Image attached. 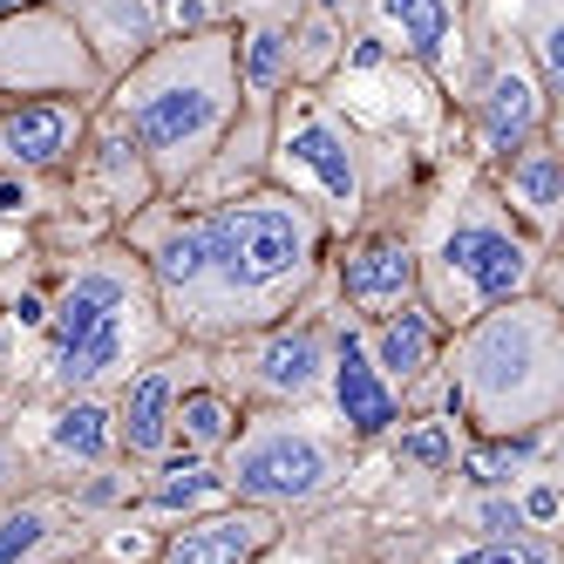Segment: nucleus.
I'll return each mask as SVG.
<instances>
[{
    "instance_id": "39448f33",
    "label": "nucleus",
    "mask_w": 564,
    "mask_h": 564,
    "mask_svg": "<svg viewBox=\"0 0 564 564\" xmlns=\"http://www.w3.org/2000/svg\"><path fill=\"white\" fill-rule=\"evenodd\" d=\"M449 409L463 435H510L564 415V306L517 293L449 334Z\"/></svg>"
},
{
    "instance_id": "2eb2a0df",
    "label": "nucleus",
    "mask_w": 564,
    "mask_h": 564,
    "mask_svg": "<svg viewBox=\"0 0 564 564\" xmlns=\"http://www.w3.org/2000/svg\"><path fill=\"white\" fill-rule=\"evenodd\" d=\"M319 409L354 449H375L401 422V394L381 381V368L368 360V340H360V319L340 306H334V334H327V394H319Z\"/></svg>"
},
{
    "instance_id": "9d476101",
    "label": "nucleus",
    "mask_w": 564,
    "mask_h": 564,
    "mask_svg": "<svg viewBox=\"0 0 564 564\" xmlns=\"http://www.w3.org/2000/svg\"><path fill=\"white\" fill-rule=\"evenodd\" d=\"M415 205L422 191H388L327 246L319 279L340 300V313L375 319V313H394L401 300H415Z\"/></svg>"
},
{
    "instance_id": "e433bc0d",
    "label": "nucleus",
    "mask_w": 564,
    "mask_h": 564,
    "mask_svg": "<svg viewBox=\"0 0 564 564\" xmlns=\"http://www.w3.org/2000/svg\"><path fill=\"white\" fill-rule=\"evenodd\" d=\"M21 360H28V334L14 327L8 313H0V415H8V394L21 381Z\"/></svg>"
},
{
    "instance_id": "f257e3e1",
    "label": "nucleus",
    "mask_w": 564,
    "mask_h": 564,
    "mask_svg": "<svg viewBox=\"0 0 564 564\" xmlns=\"http://www.w3.org/2000/svg\"><path fill=\"white\" fill-rule=\"evenodd\" d=\"M177 334L156 313V293L123 238H89L75 259L55 265L42 327L28 334L21 381L8 394V415L48 394H109L130 368H143L150 354H164Z\"/></svg>"
},
{
    "instance_id": "a211bd4d",
    "label": "nucleus",
    "mask_w": 564,
    "mask_h": 564,
    "mask_svg": "<svg viewBox=\"0 0 564 564\" xmlns=\"http://www.w3.org/2000/svg\"><path fill=\"white\" fill-rule=\"evenodd\" d=\"M482 184L497 191V205L531 231L544 252H557V231H564V143H557V123L523 137L517 150H503L497 164H482Z\"/></svg>"
},
{
    "instance_id": "c9c22d12",
    "label": "nucleus",
    "mask_w": 564,
    "mask_h": 564,
    "mask_svg": "<svg viewBox=\"0 0 564 564\" xmlns=\"http://www.w3.org/2000/svg\"><path fill=\"white\" fill-rule=\"evenodd\" d=\"M156 21H164V34H197L225 21V0H156Z\"/></svg>"
},
{
    "instance_id": "412c9836",
    "label": "nucleus",
    "mask_w": 564,
    "mask_h": 564,
    "mask_svg": "<svg viewBox=\"0 0 564 564\" xmlns=\"http://www.w3.org/2000/svg\"><path fill=\"white\" fill-rule=\"evenodd\" d=\"M75 551H89V523L62 503L55 482L0 503V564H62Z\"/></svg>"
},
{
    "instance_id": "bb28decb",
    "label": "nucleus",
    "mask_w": 564,
    "mask_h": 564,
    "mask_svg": "<svg viewBox=\"0 0 564 564\" xmlns=\"http://www.w3.org/2000/svg\"><path fill=\"white\" fill-rule=\"evenodd\" d=\"M238 394L231 388H218L212 375H197V381H184V394H177V415H171V449H184V456H218L225 442L238 435Z\"/></svg>"
},
{
    "instance_id": "6ab92c4d",
    "label": "nucleus",
    "mask_w": 564,
    "mask_h": 564,
    "mask_svg": "<svg viewBox=\"0 0 564 564\" xmlns=\"http://www.w3.org/2000/svg\"><path fill=\"white\" fill-rule=\"evenodd\" d=\"M293 523L279 510H259V503H218V510H197L184 523H171L156 538V557L150 564H259L286 544Z\"/></svg>"
},
{
    "instance_id": "7ed1b4c3",
    "label": "nucleus",
    "mask_w": 564,
    "mask_h": 564,
    "mask_svg": "<svg viewBox=\"0 0 564 564\" xmlns=\"http://www.w3.org/2000/svg\"><path fill=\"white\" fill-rule=\"evenodd\" d=\"M517 293H557V252H544L497 205L482 171L469 164L456 184L422 191V205H415V300L456 334L463 319L490 313Z\"/></svg>"
},
{
    "instance_id": "7c9ffc66",
    "label": "nucleus",
    "mask_w": 564,
    "mask_h": 564,
    "mask_svg": "<svg viewBox=\"0 0 564 564\" xmlns=\"http://www.w3.org/2000/svg\"><path fill=\"white\" fill-rule=\"evenodd\" d=\"M456 523L469 531V544H497V538H531V531H523V510H517V490H490V482H463Z\"/></svg>"
},
{
    "instance_id": "ddd939ff",
    "label": "nucleus",
    "mask_w": 564,
    "mask_h": 564,
    "mask_svg": "<svg viewBox=\"0 0 564 564\" xmlns=\"http://www.w3.org/2000/svg\"><path fill=\"white\" fill-rule=\"evenodd\" d=\"M89 109L83 96H0V171L62 184L89 137Z\"/></svg>"
},
{
    "instance_id": "a878e982",
    "label": "nucleus",
    "mask_w": 564,
    "mask_h": 564,
    "mask_svg": "<svg viewBox=\"0 0 564 564\" xmlns=\"http://www.w3.org/2000/svg\"><path fill=\"white\" fill-rule=\"evenodd\" d=\"M544 463H557V422L510 429V435H469L463 456H456V476L463 482H490V490H510L517 476H531Z\"/></svg>"
},
{
    "instance_id": "f03ea898",
    "label": "nucleus",
    "mask_w": 564,
    "mask_h": 564,
    "mask_svg": "<svg viewBox=\"0 0 564 564\" xmlns=\"http://www.w3.org/2000/svg\"><path fill=\"white\" fill-rule=\"evenodd\" d=\"M197 212H205V279H197V300L177 319V340L218 347L252 327H272L327 272L334 231L293 191L252 184L225 205H197Z\"/></svg>"
},
{
    "instance_id": "20e7f679",
    "label": "nucleus",
    "mask_w": 564,
    "mask_h": 564,
    "mask_svg": "<svg viewBox=\"0 0 564 564\" xmlns=\"http://www.w3.org/2000/svg\"><path fill=\"white\" fill-rule=\"evenodd\" d=\"M238 102L246 96H238V62H231V21L197 34H164L143 62H130L102 89V109L150 156L156 191H184V177L231 130Z\"/></svg>"
},
{
    "instance_id": "f704fd0d",
    "label": "nucleus",
    "mask_w": 564,
    "mask_h": 564,
    "mask_svg": "<svg viewBox=\"0 0 564 564\" xmlns=\"http://www.w3.org/2000/svg\"><path fill=\"white\" fill-rule=\"evenodd\" d=\"M34 490V456H28V442H21V422L14 415H0V503Z\"/></svg>"
},
{
    "instance_id": "423d86ee",
    "label": "nucleus",
    "mask_w": 564,
    "mask_h": 564,
    "mask_svg": "<svg viewBox=\"0 0 564 564\" xmlns=\"http://www.w3.org/2000/svg\"><path fill=\"white\" fill-rule=\"evenodd\" d=\"M375 137H360V123L334 102V89H286L272 102V150H265V184L306 197L340 238L375 197L401 191V177L381 171Z\"/></svg>"
},
{
    "instance_id": "f8f14e48",
    "label": "nucleus",
    "mask_w": 564,
    "mask_h": 564,
    "mask_svg": "<svg viewBox=\"0 0 564 564\" xmlns=\"http://www.w3.org/2000/svg\"><path fill=\"white\" fill-rule=\"evenodd\" d=\"M212 375V347L197 340H171L164 354H150L143 368H130L123 381L109 388V422H116V456L123 463H156L171 456V415H177V394L184 381Z\"/></svg>"
},
{
    "instance_id": "473e14b6",
    "label": "nucleus",
    "mask_w": 564,
    "mask_h": 564,
    "mask_svg": "<svg viewBox=\"0 0 564 564\" xmlns=\"http://www.w3.org/2000/svg\"><path fill=\"white\" fill-rule=\"evenodd\" d=\"M510 490H517V510H523V531H531V538H557V517H564V476H557V463L517 476Z\"/></svg>"
},
{
    "instance_id": "5701e85b",
    "label": "nucleus",
    "mask_w": 564,
    "mask_h": 564,
    "mask_svg": "<svg viewBox=\"0 0 564 564\" xmlns=\"http://www.w3.org/2000/svg\"><path fill=\"white\" fill-rule=\"evenodd\" d=\"M218 503H231L218 456H184V449H171V456H156V463L137 469V503L130 510L143 523H156V531H171V523H184L197 510H218Z\"/></svg>"
},
{
    "instance_id": "58836bf2",
    "label": "nucleus",
    "mask_w": 564,
    "mask_h": 564,
    "mask_svg": "<svg viewBox=\"0 0 564 564\" xmlns=\"http://www.w3.org/2000/svg\"><path fill=\"white\" fill-rule=\"evenodd\" d=\"M319 8H327L347 34H360V14H368V0H319Z\"/></svg>"
},
{
    "instance_id": "aec40b11",
    "label": "nucleus",
    "mask_w": 564,
    "mask_h": 564,
    "mask_svg": "<svg viewBox=\"0 0 564 564\" xmlns=\"http://www.w3.org/2000/svg\"><path fill=\"white\" fill-rule=\"evenodd\" d=\"M360 340H368V360L381 368V381L409 401L435 368H442V354H449V327L422 306V300H401L394 313H375V319H360Z\"/></svg>"
},
{
    "instance_id": "dca6fc26",
    "label": "nucleus",
    "mask_w": 564,
    "mask_h": 564,
    "mask_svg": "<svg viewBox=\"0 0 564 564\" xmlns=\"http://www.w3.org/2000/svg\"><path fill=\"white\" fill-rule=\"evenodd\" d=\"M68 191L83 197V205L96 212V218H109V231L123 225V218H137L150 197H164L156 191V171H150V156L137 150V137L116 123V116L96 102L89 109V137H83V150H75V171H68Z\"/></svg>"
},
{
    "instance_id": "cd10ccee",
    "label": "nucleus",
    "mask_w": 564,
    "mask_h": 564,
    "mask_svg": "<svg viewBox=\"0 0 564 564\" xmlns=\"http://www.w3.org/2000/svg\"><path fill=\"white\" fill-rule=\"evenodd\" d=\"M354 34L319 8V0H300L293 8V89H334L347 68Z\"/></svg>"
},
{
    "instance_id": "c756f323",
    "label": "nucleus",
    "mask_w": 564,
    "mask_h": 564,
    "mask_svg": "<svg viewBox=\"0 0 564 564\" xmlns=\"http://www.w3.org/2000/svg\"><path fill=\"white\" fill-rule=\"evenodd\" d=\"M62 490V503L83 517V523H102V517H123L130 503H137V463H96V469H75V476H62L55 482Z\"/></svg>"
},
{
    "instance_id": "4be33fe9",
    "label": "nucleus",
    "mask_w": 564,
    "mask_h": 564,
    "mask_svg": "<svg viewBox=\"0 0 564 564\" xmlns=\"http://www.w3.org/2000/svg\"><path fill=\"white\" fill-rule=\"evenodd\" d=\"M265 150H272V102H238L231 130L212 143V156L171 197H184V205H225V197L265 184Z\"/></svg>"
},
{
    "instance_id": "b1692460",
    "label": "nucleus",
    "mask_w": 564,
    "mask_h": 564,
    "mask_svg": "<svg viewBox=\"0 0 564 564\" xmlns=\"http://www.w3.org/2000/svg\"><path fill=\"white\" fill-rule=\"evenodd\" d=\"M55 8L75 21V34L89 42L102 83H116L130 62H143L156 42H164V21H156V0H55Z\"/></svg>"
},
{
    "instance_id": "393cba45",
    "label": "nucleus",
    "mask_w": 564,
    "mask_h": 564,
    "mask_svg": "<svg viewBox=\"0 0 564 564\" xmlns=\"http://www.w3.org/2000/svg\"><path fill=\"white\" fill-rule=\"evenodd\" d=\"M231 62H238V96L246 102H279L293 89V14L231 21Z\"/></svg>"
},
{
    "instance_id": "4468645a",
    "label": "nucleus",
    "mask_w": 564,
    "mask_h": 564,
    "mask_svg": "<svg viewBox=\"0 0 564 564\" xmlns=\"http://www.w3.org/2000/svg\"><path fill=\"white\" fill-rule=\"evenodd\" d=\"M21 442L34 456V482H62L75 469H96L116 463V422H109V394H48V401H28L14 409Z\"/></svg>"
},
{
    "instance_id": "72a5a7b5",
    "label": "nucleus",
    "mask_w": 564,
    "mask_h": 564,
    "mask_svg": "<svg viewBox=\"0 0 564 564\" xmlns=\"http://www.w3.org/2000/svg\"><path fill=\"white\" fill-rule=\"evenodd\" d=\"M449 564H564L557 538H497V544H463Z\"/></svg>"
},
{
    "instance_id": "6e6552de",
    "label": "nucleus",
    "mask_w": 564,
    "mask_h": 564,
    "mask_svg": "<svg viewBox=\"0 0 564 564\" xmlns=\"http://www.w3.org/2000/svg\"><path fill=\"white\" fill-rule=\"evenodd\" d=\"M449 102H456V130H463V150L469 164H497L503 150H517L523 137H538L557 123V102L544 96L538 68L517 55V42H503L497 28H482L469 14V34H463V55L449 68Z\"/></svg>"
},
{
    "instance_id": "9b49d317",
    "label": "nucleus",
    "mask_w": 564,
    "mask_h": 564,
    "mask_svg": "<svg viewBox=\"0 0 564 564\" xmlns=\"http://www.w3.org/2000/svg\"><path fill=\"white\" fill-rule=\"evenodd\" d=\"M102 68L55 0L0 8V96H83L102 102Z\"/></svg>"
},
{
    "instance_id": "f3484780",
    "label": "nucleus",
    "mask_w": 564,
    "mask_h": 564,
    "mask_svg": "<svg viewBox=\"0 0 564 564\" xmlns=\"http://www.w3.org/2000/svg\"><path fill=\"white\" fill-rule=\"evenodd\" d=\"M360 28L375 34L381 55L409 62L429 89H442L469 34V0H368Z\"/></svg>"
},
{
    "instance_id": "4c0bfd02",
    "label": "nucleus",
    "mask_w": 564,
    "mask_h": 564,
    "mask_svg": "<svg viewBox=\"0 0 564 564\" xmlns=\"http://www.w3.org/2000/svg\"><path fill=\"white\" fill-rule=\"evenodd\" d=\"M300 0H225V21H246V14H293Z\"/></svg>"
},
{
    "instance_id": "2f4dec72",
    "label": "nucleus",
    "mask_w": 564,
    "mask_h": 564,
    "mask_svg": "<svg viewBox=\"0 0 564 564\" xmlns=\"http://www.w3.org/2000/svg\"><path fill=\"white\" fill-rule=\"evenodd\" d=\"M156 523H143L137 510H123V517H102V523H89V557L96 564H150L156 557Z\"/></svg>"
},
{
    "instance_id": "c85d7f7f",
    "label": "nucleus",
    "mask_w": 564,
    "mask_h": 564,
    "mask_svg": "<svg viewBox=\"0 0 564 564\" xmlns=\"http://www.w3.org/2000/svg\"><path fill=\"white\" fill-rule=\"evenodd\" d=\"M381 442H388V456L409 476H449L469 435H463V422L449 409H422V415H401Z\"/></svg>"
},
{
    "instance_id": "1a4fd4ad",
    "label": "nucleus",
    "mask_w": 564,
    "mask_h": 564,
    "mask_svg": "<svg viewBox=\"0 0 564 564\" xmlns=\"http://www.w3.org/2000/svg\"><path fill=\"white\" fill-rule=\"evenodd\" d=\"M327 279L272 327H252L212 347V381L238 394V409H319L327 394V334H334Z\"/></svg>"
},
{
    "instance_id": "0eeeda50",
    "label": "nucleus",
    "mask_w": 564,
    "mask_h": 564,
    "mask_svg": "<svg viewBox=\"0 0 564 564\" xmlns=\"http://www.w3.org/2000/svg\"><path fill=\"white\" fill-rule=\"evenodd\" d=\"M354 456L360 449L327 422V409H246L238 435L218 449V469L238 503L279 510L293 523L354 476Z\"/></svg>"
}]
</instances>
